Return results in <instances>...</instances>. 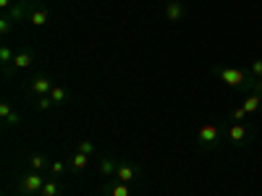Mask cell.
Returning <instances> with one entry per match:
<instances>
[{"label":"cell","instance_id":"21","mask_svg":"<svg viewBox=\"0 0 262 196\" xmlns=\"http://www.w3.org/2000/svg\"><path fill=\"white\" fill-rule=\"evenodd\" d=\"M247 118H249V115H247V110H244V107H233L228 120H233V123H244Z\"/></svg>","mask_w":262,"mask_h":196},{"label":"cell","instance_id":"12","mask_svg":"<svg viewBox=\"0 0 262 196\" xmlns=\"http://www.w3.org/2000/svg\"><path fill=\"white\" fill-rule=\"evenodd\" d=\"M242 107L247 110V115H257V113H262V92H252V94H247L244 102H242Z\"/></svg>","mask_w":262,"mask_h":196},{"label":"cell","instance_id":"7","mask_svg":"<svg viewBox=\"0 0 262 196\" xmlns=\"http://www.w3.org/2000/svg\"><path fill=\"white\" fill-rule=\"evenodd\" d=\"M34 60H37V55H34L32 50H21V53H16L13 65H11V76H13L16 71H27V68H32Z\"/></svg>","mask_w":262,"mask_h":196},{"label":"cell","instance_id":"13","mask_svg":"<svg viewBox=\"0 0 262 196\" xmlns=\"http://www.w3.org/2000/svg\"><path fill=\"white\" fill-rule=\"evenodd\" d=\"M118 162H121V160H116V157H111V155H102V157H100V162H97L100 176H102V178H111V176H116V167H118Z\"/></svg>","mask_w":262,"mask_h":196},{"label":"cell","instance_id":"24","mask_svg":"<svg viewBox=\"0 0 262 196\" xmlns=\"http://www.w3.org/2000/svg\"><path fill=\"white\" fill-rule=\"evenodd\" d=\"M18 123H21V115H18L16 110H13L8 118H3V126H6V128H11V126H18Z\"/></svg>","mask_w":262,"mask_h":196},{"label":"cell","instance_id":"10","mask_svg":"<svg viewBox=\"0 0 262 196\" xmlns=\"http://www.w3.org/2000/svg\"><path fill=\"white\" fill-rule=\"evenodd\" d=\"M13 47L8 45V39H3V45H0V65H3V76H11V65H13Z\"/></svg>","mask_w":262,"mask_h":196},{"label":"cell","instance_id":"3","mask_svg":"<svg viewBox=\"0 0 262 196\" xmlns=\"http://www.w3.org/2000/svg\"><path fill=\"white\" fill-rule=\"evenodd\" d=\"M223 141H226V126L223 123H205L196 131V144H200L202 152H215Z\"/></svg>","mask_w":262,"mask_h":196},{"label":"cell","instance_id":"1","mask_svg":"<svg viewBox=\"0 0 262 196\" xmlns=\"http://www.w3.org/2000/svg\"><path fill=\"white\" fill-rule=\"evenodd\" d=\"M212 74L221 79L226 86H231V89L236 92H244V94H252V92H262V81H257L252 76V71H244V68H238V65H223V63H217Z\"/></svg>","mask_w":262,"mask_h":196},{"label":"cell","instance_id":"20","mask_svg":"<svg viewBox=\"0 0 262 196\" xmlns=\"http://www.w3.org/2000/svg\"><path fill=\"white\" fill-rule=\"evenodd\" d=\"M76 152H81V155H90V157H95V155H97V146H95V141L84 139V141H79Z\"/></svg>","mask_w":262,"mask_h":196},{"label":"cell","instance_id":"5","mask_svg":"<svg viewBox=\"0 0 262 196\" xmlns=\"http://www.w3.org/2000/svg\"><path fill=\"white\" fill-rule=\"evenodd\" d=\"M42 186H45V178H42V173H34V170L24 173V176L18 178V183H16L21 196H39Z\"/></svg>","mask_w":262,"mask_h":196},{"label":"cell","instance_id":"16","mask_svg":"<svg viewBox=\"0 0 262 196\" xmlns=\"http://www.w3.org/2000/svg\"><path fill=\"white\" fill-rule=\"evenodd\" d=\"M63 193V183H60V178H50V181H45V186H42V191H39V196H60Z\"/></svg>","mask_w":262,"mask_h":196},{"label":"cell","instance_id":"19","mask_svg":"<svg viewBox=\"0 0 262 196\" xmlns=\"http://www.w3.org/2000/svg\"><path fill=\"white\" fill-rule=\"evenodd\" d=\"M69 89H63V86H53V89H50V100L55 102V105H66V102H69Z\"/></svg>","mask_w":262,"mask_h":196},{"label":"cell","instance_id":"14","mask_svg":"<svg viewBox=\"0 0 262 196\" xmlns=\"http://www.w3.org/2000/svg\"><path fill=\"white\" fill-rule=\"evenodd\" d=\"M90 162H92V157H90V155H81V152H74L71 160H69V165H71V170H74V173L86 170V167H90Z\"/></svg>","mask_w":262,"mask_h":196},{"label":"cell","instance_id":"15","mask_svg":"<svg viewBox=\"0 0 262 196\" xmlns=\"http://www.w3.org/2000/svg\"><path fill=\"white\" fill-rule=\"evenodd\" d=\"M105 196H131V188H128V183L113 181V183L105 186Z\"/></svg>","mask_w":262,"mask_h":196},{"label":"cell","instance_id":"2","mask_svg":"<svg viewBox=\"0 0 262 196\" xmlns=\"http://www.w3.org/2000/svg\"><path fill=\"white\" fill-rule=\"evenodd\" d=\"M34 0H16V3L3 11V16H0V34H3V39H8V34L18 27L24 24V21H29V13L34 11Z\"/></svg>","mask_w":262,"mask_h":196},{"label":"cell","instance_id":"4","mask_svg":"<svg viewBox=\"0 0 262 196\" xmlns=\"http://www.w3.org/2000/svg\"><path fill=\"white\" fill-rule=\"evenodd\" d=\"M226 141L236 149H244L254 141V126L252 123H231L226 128Z\"/></svg>","mask_w":262,"mask_h":196},{"label":"cell","instance_id":"6","mask_svg":"<svg viewBox=\"0 0 262 196\" xmlns=\"http://www.w3.org/2000/svg\"><path fill=\"white\" fill-rule=\"evenodd\" d=\"M53 79L48 76V74H34L29 81H27V89L34 94V97H42V94H50V89H53Z\"/></svg>","mask_w":262,"mask_h":196},{"label":"cell","instance_id":"18","mask_svg":"<svg viewBox=\"0 0 262 196\" xmlns=\"http://www.w3.org/2000/svg\"><path fill=\"white\" fill-rule=\"evenodd\" d=\"M48 170H50V176H53V178H63L66 173L71 170V165H69V160H53Z\"/></svg>","mask_w":262,"mask_h":196},{"label":"cell","instance_id":"23","mask_svg":"<svg viewBox=\"0 0 262 196\" xmlns=\"http://www.w3.org/2000/svg\"><path fill=\"white\" fill-rule=\"evenodd\" d=\"M249 71H252V76H254L257 81H262V58H254V60H252Z\"/></svg>","mask_w":262,"mask_h":196},{"label":"cell","instance_id":"25","mask_svg":"<svg viewBox=\"0 0 262 196\" xmlns=\"http://www.w3.org/2000/svg\"><path fill=\"white\" fill-rule=\"evenodd\" d=\"M13 3H16V0H0V11H8Z\"/></svg>","mask_w":262,"mask_h":196},{"label":"cell","instance_id":"26","mask_svg":"<svg viewBox=\"0 0 262 196\" xmlns=\"http://www.w3.org/2000/svg\"><path fill=\"white\" fill-rule=\"evenodd\" d=\"M160 3H165V6H168V3H170V0H160Z\"/></svg>","mask_w":262,"mask_h":196},{"label":"cell","instance_id":"9","mask_svg":"<svg viewBox=\"0 0 262 196\" xmlns=\"http://www.w3.org/2000/svg\"><path fill=\"white\" fill-rule=\"evenodd\" d=\"M48 21H50V11L45 8V6H34V11L29 13V21H27V24H32L34 29H42V27H45L48 24Z\"/></svg>","mask_w":262,"mask_h":196},{"label":"cell","instance_id":"22","mask_svg":"<svg viewBox=\"0 0 262 196\" xmlns=\"http://www.w3.org/2000/svg\"><path fill=\"white\" fill-rule=\"evenodd\" d=\"M50 107H55V102L50 100V94H42V97H37V110H50Z\"/></svg>","mask_w":262,"mask_h":196},{"label":"cell","instance_id":"11","mask_svg":"<svg viewBox=\"0 0 262 196\" xmlns=\"http://www.w3.org/2000/svg\"><path fill=\"white\" fill-rule=\"evenodd\" d=\"M186 13H189V8L181 3V0H170V3L165 6V18L168 21H181V18H186Z\"/></svg>","mask_w":262,"mask_h":196},{"label":"cell","instance_id":"17","mask_svg":"<svg viewBox=\"0 0 262 196\" xmlns=\"http://www.w3.org/2000/svg\"><path fill=\"white\" fill-rule=\"evenodd\" d=\"M27 165H29V170H34V173H42V170H48V167H50V160H48L45 155H29Z\"/></svg>","mask_w":262,"mask_h":196},{"label":"cell","instance_id":"8","mask_svg":"<svg viewBox=\"0 0 262 196\" xmlns=\"http://www.w3.org/2000/svg\"><path fill=\"white\" fill-rule=\"evenodd\" d=\"M137 178H139V167H137V165L118 162V167H116V181H121V183H134Z\"/></svg>","mask_w":262,"mask_h":196}]
</instances>
